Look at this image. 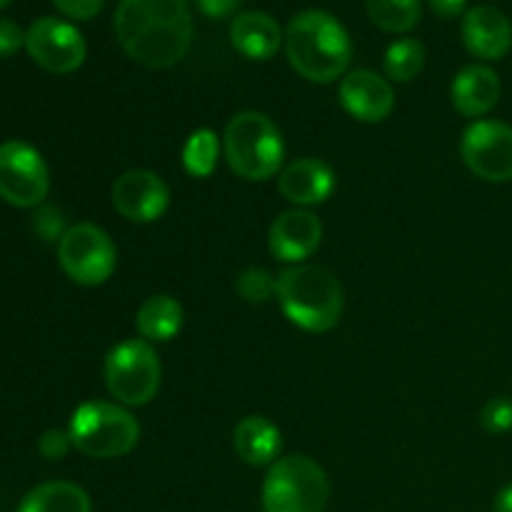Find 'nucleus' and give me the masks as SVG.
I'll use <instances>...</instances> for the list:
<instances>
[{"label": "nucleus", "mask_w": 512, "mask_h": 512, "mask_svg": "<svg viewBox=\"0 0 512 512\" xmlns=\"http://www.w3.org/2000/svg\"><path fill=\"white\" fill-rule=\"evenodd\" d=\"M113 25L125 53L145 68H170L193 43L188 0H120Z\"/></svg>", "instance_id": "nucleus-1"}, {"label": "nucleus", "mask_w": 512, "mask_h": 512, "mask_svg": "<svg viewBox=\"0 0 512 512\" xmlns=\"http://www.w3.org/2000/svg\"><path fill=\"white\" fill-rule=\"evenodd\" d=\"M285 55L310 83H333L343 78L353 58V43L335 15L303 10L285 28Z\"/></svg>", "instance_id": "nucleus-2"}, {"label": "nucleus", "mask_w": 512, "mask_h": 512, "mask_svg": "<svg viewBox=\"0 0 512 512\" xmlns=\"http://www.w3.org/2000/svg\"><path fill=\"white\" fill-rule=\"evenodd\" d=\"M275 298L285 318L305 333H328L343 318V285L323 265L285 268L278 275Z\"/></svg>", "instance_id": "nucleus-3"}, {"label": "nucleus", "mask_w": 512, "mask_h": 512, "mask_svg": "<svg viewBox=\"0 0 512 512\" xmlns=\"http://www.w3.org/2000/svg\"><path fill=\"white\" fill-rule=\"evenodd\" d=\"M223 155L238 178L253 183L270 180L283 168V135L265 113L243 110L225 125Z\"/></svg>", "instance_id": "nucleus-4"}, {"label": "nucleus", "mask_w": 512, "mask_h": 512, "mask_svg": "<svg viewBox=\"0 0 512 512\" xmlns=\"http://www.w3.org/2000/svg\"><path fill=\"white\" fill-rule=\"evenodd\" d=\"M70 443L78 453L95 460L123 458L138 445L140 425L125 405L88 400L70 418Z\"/></svg>", "instance_id": "nucleus-5"}, {"label": "nucleus", "mask_w": 512, "mask_h": 512, "mask_svg": "<svg viewBox=\"0 0 512 512\" xmlns=\"http://www.w3.org/2000/svg\"><path fill=\"white\" fill-rule=\"evenodd\" d=\"M263 512H323L330 500L328 473L308 455H285L263 480Z\"/></svg>", "instance_id": "nucleus-6"}, {"label": "nucleus", "mask_w": 512, "mask_h": 512, "mask_svg": "<svg viewBox=\"0 0 512 512\" xmlns=\"http://www.w3.org/2000/svg\"><path fill=\"white\" fill-rule=\"evenodd\" d=\"M160 358L153 345L143 338H130L110 348L105 358V388L115 403L125 408L148 405L160 390Z\"/></svg>", "instance_id": "nucleus-7"}, {"label": "nucleus", "mask_w": 512, "mask_h": 512, "mask_svg": "<svg viewBox=\"0 0 512 512\" xmlns=\"http://www.w3.org/2000/svg\"><path fill=\"white\" fill-rule=\"evenodd\" d=\"M58 263L73 283L103 285L118 268V250L113 238L95 223H75L60 235Z\"/></svg>", "instance_id": "nucleus-8"}, {"label": "nucleus", "mask_w": 512, "mask_h": 512, "mask_svg": "<svg viewBox=\"0 0 512 512\" xmlns=\"http://www.w3.org/2000/svg\"><path fill=\"white\" fill-rule=\"evenodd\" d=\"M50 173L43 155L23 140L0 145V198L15 208H35L48 198Z\"/></svg>", "instance_id": "nucleus-9"}, {"label": "nucleus", "mask_w": 512, "mask_h": 512, "mask_svg": "<svg viewBox=\"0 0 512 512\" xmlns=\"http://www.w3.org/2000/svg\"><path fill=\"white\" fill-rule=\"evenodd\" d=\"M460 155L480 180L508 183L512 180V125L503 120H475L460 138Z\"/></svg>", "instance_id": "nucleus-10"}, {"label": "nucleus", "mask_w": 512, "mask_h": 512, "mask_svg": "<svg viewBox=\"0 0 512 512\" xmlns=\"http://www.w3.org/2000/svg\"><path fill=\"white\" fill-rule=\"evenodd\" d=\"M25 50L43 70L65 75L78 70L85 63L88 45L83 33L68 20L45 15L38 18L25 33Z\"/></svg>", "instance_id": "nucleus-11"}, {"label": "nucleus", "mask_w": 512, "mask_h": 512, "mask_svg": "<svg viewBox=\"0 0 512 512\" xmlns=\"http://www.w3.org/2000/svg\"><path fill=\"white\" fill-rule=\"evenodd\" d=\"M113 208L130 223H155L170 205V188L150 170H128L110 190Z\"/></svg>", "instance_id": "nucleus-12"}, {"label": "nucleus", "mask_w": 512, "mask_h": 512, "mask_svg": "<svg viewBox=\"0 0 512 512\" xmlns=\"http://www.w3.org/2000/svg\"><path fill=\"white\" fill-rule=\"evenodd\" d=\"M323 240V223L305 208H293L273 220L268 233V248L275 260L288 265H303Z\"/></svg>", "instance_id": "nucleus-13"}, {"label": "nucleus", "mask_w": 512, "mask_h": 512, "mask_svg": "<svg viewBox=\"0 0 512 512\" xmlns=\"http://www.w3.org/2000/svg\"><path fill=\"white\" fill-rule=\"evenodd\" d=\"M340 103L360 123H383L395 108L393 85L375 70H350L340 80Z\"/></svg>", "instance_id": "nucleus-14"}, {"label": "nucleus", "mask_w": 512, "mask_h": 512, "mask_svg": "<svg viewBox=\"0 0 512 512\" xmlns=\"http://www.w3.org/2000/svg\"><path fill=\"white\" fill-rule=\"evenodd\" d=\"M463 43L475 58L500 60L512 48V23L495 5H475L463 15Z\"/></svg>", "instance_id": "nucleus-15"}, {"label": "nucleus", "mask_w": 512, "mask_h": 512, "mask_svg": "<svg viewBox=\"0 0 512 512\" xmlns=\"http://www.w3.org/2000/svg\"><path fill=\"white\" fill-rule=\"evenodd\" d=\"M278 190L288 203L298 208H313L333 195L335 173L325 160L298 158L280 170Z\"/></svg>", "instance_id": "nucleus-16"}, {"label": "nucleus", "mask_w": 512, "mask_h": 512, "mask_svg": "<svg viewBox=\"0 0 512 512\" xmlns=\"http://www.w3.org/2000/svg\"><path fill=\"white\" fill-rule=\"evenodd\" d=\"M503 85H500L498 73L488 65H465L450 85V100L455 110L465 118H483L498 105Z\"/></svg>", "instance_id": "nucleus-17"}, {"label": "nucleus", "mask_w": 512, "mask_h": 512, "mask_svg": "<svg viewBox=\"0 0 512 512\" xmlns=\"http://www.w3.org/2000/svg\"><path fill=\"white\" fill-rule=\"evenodd\" d=\"M283 40L278 20L263 10H243L230 23V43L250 60H270L280 50Z\"/></svg>", "instance_id": "nucleus-18"}, {"label": "nucleus", "mask_w": 512, "mask_h": 512, "mask_svg": "<svg viewBox=\"0 0 512 512\" xmlns=\"http://www.w3.org/2000/svg\"><path fill=\"white\" fill-rule=\"evenodd\" d=\"M233 448L243 463L253 465V468H265V465L270 468L280 458L283 435L273 420L263 418V415H248L235 425Z\"/></svg>", "instance_id": "nucleus-19"}, {"label": "nucleus", "mask_w": 512, "mask_h": 512, "mask_svg": "<svg viewBox=\"0 0 512 512\" xmlns=\"http://www.w3.org/2000/svg\"><path fill=\"white\" fill-rule=\"evenodd\" d=\"M135 328L148 343H168L183 328V305L173 295H150L135 313Z\"/></svg>", "instance_id": "nucleus-20"}, {"label": "nucleus", "mask_w": 512, "mask_h": 512, "mask_svg": "<svg viewBox=\"0 0 512 512\" xmlns=\"http://www.w3.org/2000/svg\"><path fill=\"white\" fill-rule=\"evenodd\" d=\"M88 493L80 485L53 480L30 490L20 503L18 512H90Z\"/></svg>", "instance_id": "nucleus-21"}, {"label": "nucleus", "mask_w": 512, "mask_h": 512, "mask_svg": "<svg viewBox=\"0 0 512 512\" xmlns=\"http://www.w3.org/2000/svg\"><path fill=\"white\" fill-rule=\"evenodd\" d=\"M365 8L373 23L388 33H408L423 15L420 0H365Z\"/></svg>", "instance_id": "nucleus-22"}, {"label": "nucleus", "mask_w": 512, "mask_h": 512, "mask_svg": "<svg viewBox=\"0 0 512 512\" xmlns=\"http://www.w3.org/2000/svg\"><path fill=\"white\" fill-rule=\"evenodd\" d=\"M425 65V45L418 38H400L388 45L383 58L385 75L395 83H410Z\"/></svg>", "instance_id": "nucleus-23"}, {"label": "nucleus", "mask_w": 512, "mask_h": 512, "mask_svg": "<svg viewBox=\"0 0 512 512\" xmlns=\"http://www.w3.org/2000/svg\"><path fill=\"white\" fill-rule=\"evenodd\" d=\"M220 148H223V143H220L213 130L198 128L195 133H190V138L183 145V168L193 178H208V175H213L215 165H218Z\"/></svg>", "instance_id": "nucleus-24"}, {"label": "nucleus", "mask_w": 512, "mask_h": 512, "mask_svg": "<svg viewBox=\"0 0 512 512\" xmlns=\"http://www.w3.org/2000/svg\"><path fill=\"white\" fill-rule=\"evenodd\" d=\"M238 293L240 298L248 300L253 305L268 303L270 298H275V288H278V278L268 273L263 268H248L238 275Z\"/></svg>", "instance_id": "nucleus-25"}, {"label": "nucleus", "mask_w": 512, "mask_h": 512, "mask_svg": "<svg viewBox=\"0 0 512 512\" xmlns=\"http://www.w3.org/2000/svg\"><path fill=\"white\" fill-rule=\"evenodd\" d=\"M480 425L488 430L490 435H505L512 430V398L498 395V398L488 400L480 410Z\"/></svg>", "instance_id": "nucleus-26"}, {"label": "nucleus", "mask_w": 512, "mask_h": 512, "mask_svg": "<svg viewBox=\"0 0 512 512\" xmlns=\"http://www.w3.org/2000/svg\"><path fill=\"white\" fill-rule=\"evenodd\" d=\"M70 435L63 430H45L43 438H40L38 450L43 458L48 460H63L70 450Z\"/></svg>", "instance_id": "nucleus-27"}, {"label": "nucleus", "mask_w": 512, "mask_h": 512, "mask_svg": "<svg viewBox=\"0 0 512 512\" xmlns=\"http://www.w3.org/2000/svg\"><path fill=\"white\" fill-rule=\"evenodd\" d=\"M55 8L73 20H90L103 10L105 0H53Z\"/></svg>", "instance_id": "nucleus-28"}, {"label": "nucleus", "mask_w": 512, "mask_h": 512, "mask_svg": "<svg viewBox=\"0 0 512 512\" xmlns=\"http://www.w3.org/2000/svg\"><path fill=\"white\" fill-rule=\"evenodd\" d=\"M25 45V33L15 20L0 18V58L15 55Z\"/></svg>", "instance_id": "nucleus-29"}, {"label": "nucleus", "mask_w": 512, "mask_h": 512, "mask_svg": "<svg viewBox=\"0 0 512 512\" xmlns=\"http://www.w3.org/2000/svg\"><path fill=\"white\" fill-rule=\"evenodd\" d=\"M198 3V8L203 10L208 18H228V15H235L238 13V8L243 5V0H195Z\"/></svg>", "instance_id": "nucleus-30"}, {"label": "nucleus", "mask_w": 512, "mask_h": 512, "mask_svg": "<svg viewBox=\"0 0 512 512\" xmlns=\"http://www.w3.org/2000/svg\"><path fill=\"white\" fill-rule=\"evenodd\" d=\"M430 8L440 18H458V15L468 13V0H430Z\"/></svg>", "instance_id": "nucleus-31"}, {"label": "nucleus", "mask_w": 512, "mask_h": 512, "mask_svg": "<svg viewBox=\"0 0 512 512\" xmlns=\"http://www.w3.org/2000/svg\"><path fill=\"white\" fill-rule=\"evenodd\" d=\"M495 512H512V483L505 485L495 498Z\"/></svg>", "instance_id": "nucleus-32"}, {"label": "nucleus", "mask_w": 512, "mask_h": 512, "mask_svg": "<svg viewBox=\"0 0 512 512\" xmlns=\"http://www.w3.org/2000/svg\"><path fill=\"white\" fill-rule=\"evenodd\" d=\"M8 3H10V0H0V8H5Z\"/></svg>", "instance_id": "nucleus-33"}]
</instances>
